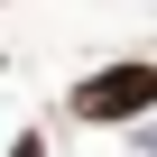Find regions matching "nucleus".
<instances>
[{
    "instance_id": "obj_1",
    "label": "nucleus",
    "mask_w": 157,
    "mask_h": 157,
    "mask_svg": "<svg viewBox=\"0 0 157 157\" xmlns=\"http://www.w3.org/2000/svg\"><path fill=\"white\" fill-rule=\"evenodd\" d=\"M65 111L93 120V129H111V120H148V111H157V65H148V56H111V65H93L83 83L65 93Z\"/></svg>"
},
{
    "instance_id": "obj_2",
    "label": "nucleus",
    "mask_w": 157,
    "mask_h": 157,
    "mask_svg": "<svg viewBox=\"0 0 157 157\" xmlns=\"http://www.w3.org/2000/svg\"><path fill=\"white\" fill-rule=\"evenodd\" d=\"M10 157H46V139H37V129H19V148H10Z\"/></svg>"
}]
</instances>
